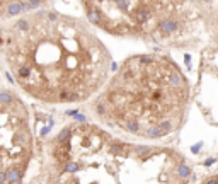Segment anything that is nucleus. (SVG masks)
I'll list each match as a JSON object with an SVG mask.
<instances>
[{"instance_id":"f257e3e1","label":"nucleus","mask_w":218,"mask_h":184,"mask_svg":"<svg viewBox=\"0 0 218 184\" xmlns=\"http://www.w3.org/2000/svg\"><path fill=\"white\" fill-rule=\"evenodd\" d=\"M0 26V56L29 97L48 104L84 102L109 80L111 55L80 19L31 11Z\"/></svg>"},{"instance_id":"f03ea898","label":"nucleus","mask_w":218,"mask_h":184,"mask_svg":"<svg viewBox=\"0 0 218 184\" xmlns=\"http://www.w3.org/2000/svg\"><path fill=\"white\" fill-rule=\"evenodd\" d=\"M43 158L46 184H189L193 177L174 148L126 142L82 121L55 133Z\"/></svg>"},{"instance_id":"7ed1b4c3","label":"nucleus","mask_w":218,"mask_h":184,"mask_svg":"<svg viewBox=\"0 0 218 184\" xmlns=\"http://www.w3.org/2000/svg\"><path fill=\"white\" fill-rule=\"evenodd\" d=\"M191 87L179 65L159 55L124 60L96 95L94 116L104 126L143 140L170 137L182 126Z\"/></svg>"},{"instance_id":"20e7f679","label":"nucleus","mask_w":218,"mask_h":184,"mask_svg":"<svg viewBox=\"0 0 218 184\" xmlns=\"http://www.w3.org/2000/svg\"><path fill=\"white\" fill-rule=\"evenodd\" d=\"M94 26L109 34L165 38L179 29L172 0H77Z\"/></svg>"},{"instance_id":"39448f33","label":"nucleus","mask_w":218,"mask_h":184,"mask_svg":"<svg viewBox=\"0 0 218 184\" xmlns=\"http://www.w3.org/2000/svg\"><path fill=\"white\" fill-rule=\"evenodd\" d=\"M34 155L31 116L0 79V184H22Z\"/></svg>"},{"instance_id":"423d86ee","label":"nucleus","mask_w":218,"mask_h":184,"mask_svg":"<svg viewBox=\"0 0 218 184\" xmlns=\"http://www.w3.org/2000/svg\"><path fill=\"white\" fill-rule=\"evenodd\" d=\"M46 0H0V19H10L19 14L34 11Z\"/></svg>"},{"instance_id":"0eeeda50","label":"nucleus","mask_w":218,"mask_h":184,"mask_svg":"<svg viewBox=\"0 0 218 184\" xmlns=\"http://www.w3.org/2000/svg\"><path fill=\"white\" fill-rule=\"evenodd\" d=\"M199 184H218V174H213V176H210V177L203 179Z\"/></svg>"},{"instance_id":"6e6552de","label":"nucleus","mask_w":218,"mask_h":184,"mask_svg":"<svg viewBox=\"0 0 218 184\" xmlns=\"http://www.w3.org/2000/svg\"><path fill=\"white\" fill-rule=\"evenodd\" d=\"M172 2H174V4L179 7V5H184L186 2H198V0H172Z\"/></svg>"}]
</instances>
